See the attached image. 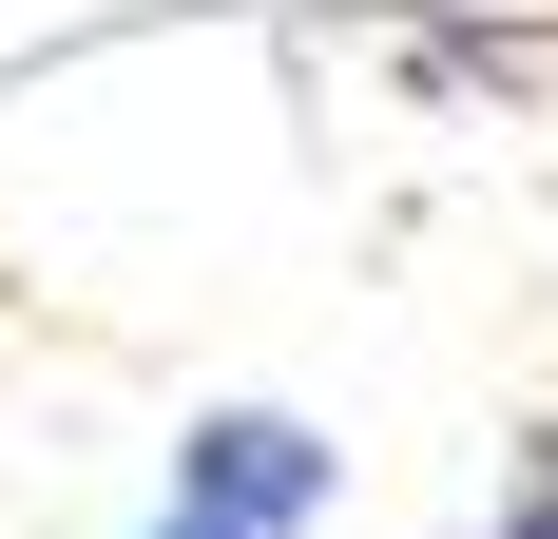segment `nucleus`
Returning a JSON list of instances; mask_svg holds the SVG:
<instances>
[{
  "mask_svg": "<svg viewBox=\"0 0 558 539\" xmlns=\"http://www.w3.org/2000/svg\"><path fill=\"white\" fill-rule=\"evenodd\" d=\"M328 501H347V443L308 405H193L135 539H328Z\"/></svg>",
  "mask_w": 558,
  "mask_h": 539,
  "instance_id": "nucleus-1",
  "label": "nucleus"
},
{
  "mask_svg": "<svg viewBox=\"0 0 558 539\" xmlns=\"http://www.w3.org/2000/svg\"><path fill=\"white\" fill-rule=\"evenodd\" d=\"M462 539H558V424H539V443H501V501H482Z\"/></svg>",
  "mask_w": 558,
  "mask_h": 539,
  "instance_id": "nucleus-2",
  "label": "nucleus"
}]
</instances>
